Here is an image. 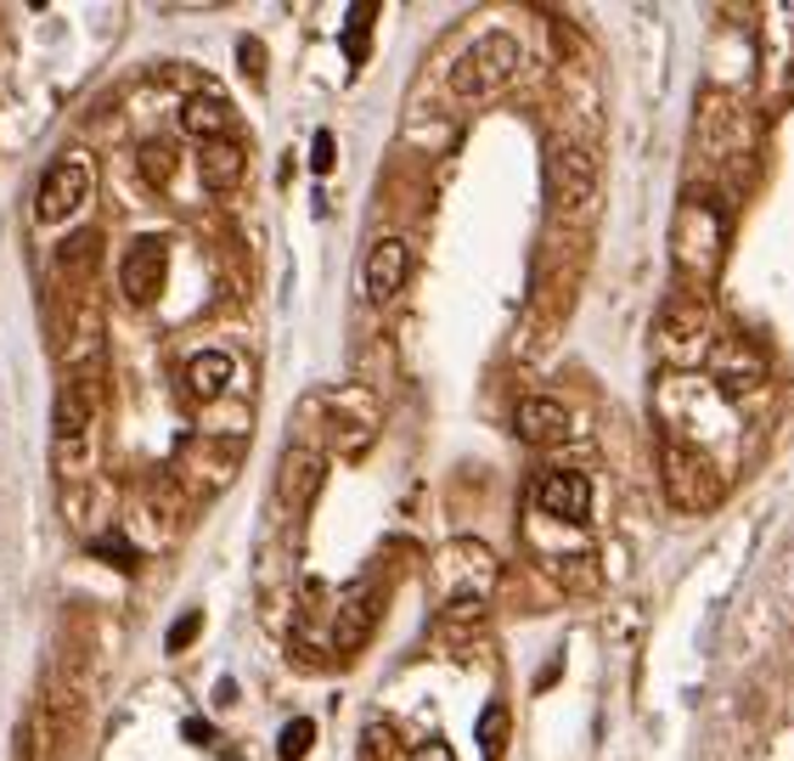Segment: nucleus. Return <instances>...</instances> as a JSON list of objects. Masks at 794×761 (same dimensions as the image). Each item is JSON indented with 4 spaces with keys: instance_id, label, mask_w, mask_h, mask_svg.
<instances>
[{
    "instance_id": "4",
    "label": "nucleus",
    "mask_w": 794,
    "mask_h": 761,
    "mask_svg": "<svg viewBox=\"0 0 794 761\" xmlns=\"http://www.w3.org/2000/svg\"><path fill=\"white\" fill-rule=\"evenodd\" d=\"M659 474H665V491H671V503H676V508H693V514L716 508L721 474H716L693 446H665V457H659Z\"/></svg>"
},
{
    "instance_id": "12",
    "label": "nucleus",
    "mask_w": 794,
    "mask_h": 761,
    "mask_svg": "<svg viewBox=\"0 0 794 761\" xmlns=\"http://www.w3.org/2000/svg\"><path fill=\"white\" fill-rule=\"evenodd\" d=\"M406 277H412V249L401 243V238H383V243H372V254H367V300L372 305H389L394 293L406 288Z\"/></svg>"
},
{
    "instance_id": "15",
    "label": "nucleus",
    "mask_w": 794,
    "mask_h": 761,
    "mask_svg": "<svg viewBox=\"0 0 794 761\" xmlns=\"http://www.w3.org/2000/svg\"><path fill=\"white\" fill-rule=\"evenodd\" d=\"M243 170H248V153H243V142H231V136L204 142V153H197V176H204L209 192H231L243 181Z\"/></svg>"
},
{
    "instance_id": "25",
    "label": "nucleus",
    "mask_w": 794,
    "mask_h": 761,
    "mask_svg": "<svg viewBox=\"0 0 794 761\" xmlns=\"http://www.w3.org/2000/svg\"><path fill=\"white\" fill-rule=\"evenodd\" d=\"M197 632H204V609H186V615L170 626V638H163V649H170V654H181V649H192V643H197Z\"/></svg>"
},
{
    "instance_id": "26",
    "label": "nucleus",
    "mask_w": 794,
    "mask_h": 761,
    "mask_svg": "<svg viewBox=\"0 0 794 761\" xmlns=\"http://www.w3.org/2000/svg\"><path fill=\"white\" fill-rule=\"evenodd\" d=\"M333 164H339V147H333V136H327V130H316V136H310V170H316V176H327V170H333Z\"/></svg>"
},
{
    "instance_id": "17",
    "label": "nucleus",
    "mask_w": 794,
    "mask_h": 761,
    "mask_svg": "<svg viewBox=\"0 0 794 761\" xmlns=\"http://www.w3.org/2000/svg\"><path fill=\"white\" fill-rule=\"evenodd\" d=\"M485 609H490V599H445L440 615H435V638L440 643H468L485 626Z\"/></svg>"
},
{
    "instance_id": "1",
    "label": "nucleus",
    "mask_w": 794,
    "mask_h": 761,
    "mask_svg": "<svg viewBox=\"0 0 794 761\" xmlns=\"http://www.w3.org/2000/svg\"><path fill=\"white\" fill-rule=\"evenodd\" d=\"M85 677H90L85 632H74V615H69V643H62V660L46 677L40 716H35V734L46 739V756H69L74 750L80 727H85Z\"/></svg>"
},
{
    "instance_id": "18",
    "label": "nucleus",
    "mask_w": 794,
    "mask_h": 761,
    "mask_svg": "<svg viewBox=\"0 0 794 761\" xmlns=\"http://www.w3.org/2000/svg\"><path fill=\"white\" fill-rule=\"evenodd\" d=\"M181 124L192 130L197 142H220V136H231V108L220 102V96H186Z\"/></svg>"
},
{
    "instance_id": "23",
    "label": "nucleus",
    "mask_w": 794,
    "mask_h": 761,
    "mask_svg": "<svg viewBox=\"0 0 794 761\" xmlns=\"http://www.w3.org/2000/svg\"><path fill=\"white\" fill-rule=\"evenodd\" d=\"M372 23H378V7H350V17H344V57L350 62H367Z\"/></svg>"
},
{
    "instance_id": "11",
    "label": "nucleus",
    "mask_w": 794,
    "mask_h": 761,
    "mask_svg": "<svg viewBox=\"0 0 794 761\" xmlns=\"http://www.w3.org/2000/svg\"><path fill=\"white\" fill-rule=\"evenodd\" d=\"M513 435H518L524 446H536V451L564 446V435H570V412H564V401H552V395H529V401H518V412H513Z\"/></svg>"
},
{
    "instance_id": "29",
    "label": "nucleus",
    "mask_w": 794,
    "mask_h": 761,
    "mask_svg": "<svg viewBox=\"0 0 794 761\" xmlns=\"http://www.w3.org/2000/svg\"><path fill=\"white\" fill-rule=\"evenodd\" d=\"M181 734H186L192 745H209V739H215V727H209L204 716H186V722H181Z\"/></svg>"
},
{
    "instance_id": "14",
    "label": "nucleus",
    "mask_w": 794,
    "mask_h": 761,
    "mask_svg": "<svg viewBox=\"0 0 794 761\" xmlns=\"http://www.w3.org/2000/svg\"><path fill=\"white\" fill-rule=\"evenodd\" d=\"M378 609H383V592L378 587H355L344 609H339V626H333V638H339V654H355L361 643H367V632L378 626Z\"/></svg>"
},
{
    "instance_id": "8",
    "label": "nucleus",
    "mask_w": 794,
    "mask_h": 761,
    "mask_svg": "<svg viewBox=\"0 0 794 761\" xmlns=\"http://www.w3.org/2000/svg\"><path fill=\"white\" fill-rule=\"evenodd\" d=\"M440 576H445V592H451V599H485L490 581H496V558H490L485 542L462 536V542H451V547L440 553Z\"/></svg>"
},
{
    "instance_id": "28",
    "label": "nucleus",
    "mask_w": 794,
    "mask_h": 761,
    "mask_svg": "<svg viewBox=\"0 0 794 761\" xmlns=\"http://www.w3.org/2000/svg\"><path fill=\"white\" fill-rule=\"evenodd\" d=\"M237 51H243V74H265V46L259 40H243Z\"/></svg>"
},
{
    "instance_id": "13",
    "label": "nucleus",
    "mask_w": 794,
    "mask_h": 761,
    "mask_svg": "<svg viewBox=\"0 0 794 761\" xmlns=\"http://www.w3.org/2000/svg\"><path fill=\"white\" fill-rule=\"evenodd\" d=\"M321 474H327V462H321L316 451H305V446H293V451L282 457V469H277V503L305 508L310 496L321 491Z\"/></svg>"
},
{
    "instance_id": "3",
    "label": "nucleus",
    "mask_w": 794,
    "mask_h": 761,
    "mask_svg": "<svg viewBox=\"0 0 794 761\" xmlns=\"http://www.w3.org/2000/svg\"><path fill=\"white\" fill-rule=\"evenodd\" d=\"M518 62H524V51H518L513 35H485V40H474L468 51H462L456 74H451V90L462 96V102H490V96H502V85L518 74Z\"/></svg>"
},
{
    "instance_id": "24",
    "label": "nucleus",
    "mask_w": 794,
    "mask_h": 761,
    "mask_svg": "<svg viewBox=\"0 0 794 761\" xmlns=\"http://www.w3.org/2000/svg\"><path fill=\"white\" fill-rule=\"evenodd\" d=\"M310 745H316V722H310V716H293V722L282 727V739H277V756H282V761H305Z\"/></svg>"
},
{
    "instance_id": "10",
    "label": "nucleus",
    "mask_w": 794,
    "mask_h": 761,
    "mask_svg": "<svg viewBox=\"0 0 794 761\" xmlns=\"http://www.w3.org/2000/svg\"><path fill=\"white\" fill-rule=\"evenodd\" d=\"M659 345L682 350V361H699L710 350V316L699 300H671L659 311Z\"/></svg>"
},
{
    "instance_id": "19",
    "label": "nucleus",
    "mask_w": 794,
    "mask_h": 761,
    "mask_svg": "<svg viewBox=\"0 0 794 761\" xmlns=\"http://www.w3.org/2000/svg\"><path fill=\"white\" fill-rule=\"evenodd\" d=\"M96 249H102V231H74V238H62L57 243V271L80 277L90 259H96Z\"/></svg>"
},
{
    "instance_id": "6",
    "label": "nucleus",
    "mask_w": 794,
    "mask_h": 761,
    "mask_svg": "<svg viewBox=\"0 0 794 761\" xmlns=\"http://www.w3.org/2000/svg\"><path fill=\"white\" fill-rule=\"evenodd\" d=\"M90 197V170L85 158H62L40 176V192H35V220L40 226H57V220H74Z\"/></svg>"
},
{
    "instance_id": "27",
    "label": "nucleus",
    "mask_w": 794,
    "mask_h": 761,
    "mask_svg": "<svg viewBox=\"0 0 794 761\" xmlns=\"http://www.w3.org/2000/svg\"><path fill=\"white\" fill-rule=\"evenodd\" d=\"M412 761H456V750H451L445 739H423V745L412 750Z\"/></svg>"
},
{
    "instance_id": "16",
    "label": "nucleus",
    "mask_w": 794,
    "mask_h": 761,
    "mask_svg": "<svg viewBox=\"0 0 794 761\" xmlns=\"http://www.w3.org/2000/svg\"><path fill=\"white\" fill-rule=\"evenodd\" d=\"M231 373H237V361H231L225 350H197L186 361V395L192 401H220V395L231 389Z\"/></svg>"
},
{
    "instance_id": "22",
    "label": "nucleus",
    "mask_w": 794,
    "mask_h": 761,
    "mask_svg": "<svg viewBox=\"0 0 794 761\" xmlns=\"http://www.w3.org/2000/svg\"><path fill=\"white\" fill-rule=\"evenodd\" d=\"M479 750H485V761H502V750H508V705L502 700H490L479 711Z\"/></svg>"
},
{
    "instance_id": "7",
    "label": "nucleus",
    "mask_w": 794,
    "mask_h": 761,
    "mask_svg": "<svg viewBox=\"0 0 794 761\" xmlns=\"http://www.w3.org/2000/svg\"><path fill=\"white\" fill-rule=\"evenodd\" d=\"M163 266H170V243L158 231H142L136 243L124 249V266H119V288L130 305H152L163 293Z\"/></svg>"
},
{
    "instance_id": "30",
    "label": "nucleus",
    "mask_w": 794,
    "mask_h": 761,
    "mask_svg": "<svg viewBox=\"0 0 794 761\" xmlns=\"http://www.w3.org/2000/svg\"><path fill=\"white\" fill-rule=\"evenodd\" d=\"M215 705H237V683H231V677L215 688Z\"/></svg>"
},
{
    "instance_id": "9",
    "label": "nucleus",
    "mask_w": 794,
    "mask_h": 761,
    "mask_svg": "<svg viewBox=\"0 0 794 761\" xmlns=\"http://www.w3.org/2000/svg\"><path fill=\"white\" fill-rule=\"evenodd\" d=\"M529 503H536L541 514H552V519L581 524L591 514V480L575 474V469H552V474H541L536 485H529Z\"/></svg>"
},
{
    "instance_id": "2",
    "label": "nucleus",
    "mask_w": 794,
    "mask_h": 761,
    "mask_svg": "<svg viewBox=\"0 0 794 761\" xmlns=\"http://www.w3.org/2000/svg\"><path fill=\"white\" fill-rule=\"evenodd\" d=\"M547 204L564 226H581L598 209V158L581 142H552L547 153Z\"/></svg>"
},
{
    "instance_id": "21",
    "label": "nucleus",
    "mask_w": 794,
    "mask_h": 761,
    "mask_svg": "<svg viewBox=\"0 0 794 761\" xmlns=\"http://www.w3.org/2000/svg\"><path fill=\"white\" fill-rule=\"evenodd\" d=\"M175 142H142V153H136V164H142V181L147 186H170V176H175Z\"/></svg>"
},
{
    "instance_id": "5",
    "label": "nucleus",
    "mask_w": 794,
    "mask_h": 761,
    "mask_svg": "<svg viewBox=\"0 0 794 761\" xmlns=\"http://www.w3.org/2000/svg\"><path fill=\"white\" fill-rule=\"evenodd\" d=\"M90 418H96V395H90L80 378H62V384H57V401H51V440H57L62 469H74V462L85 457Z\"/></svg>"
},
{
    "instance_id": "20",
    "label": "nucleus",
    "mask_w": 794,
    "mask_h": 761,
    "mask_svg": "<svg viewBox=\"0 0 794 761\" xmlns=\"http://www.w3.org/2000/svg\"><path fill=\"white\" fill-rule=\"evenodd\" d=\"M90 558H102V565H113L119 576H130L142 565V553L130 547V536L124 531H102V536H90Z\"/></svg>"
}]
</instances>
